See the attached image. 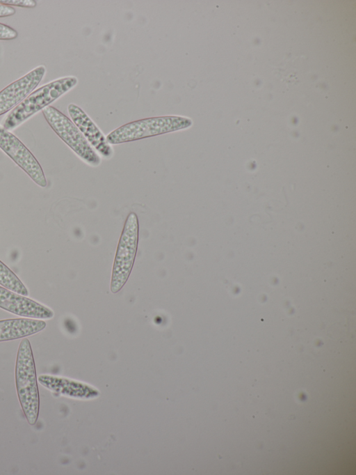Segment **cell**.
Masks as SVG:
<instances>
[{"label":"cell","mask_w":356,"mask_h":475,"mask_svg":"<svg viewBox=\"0 0 356 475\" xmlns=\"http://www.w3.org/2000/svg\"><path fill=\"white\" fill-rule=\"evenodd\" d=\"M46 68L38 65L0 91V116L12 111L39 85L46 74Z\"/></svg>","instance_id":"52a82bcc"},{"label":"cell","mask_w":356,"mask_h":475,"mask_svg":"<svg viewBox=\"0 0 356 475\" xmlns=\"http://www.w3.org/2000/svg\"><path fill=\"white\" fill-rule=\"evenodd\" d=\"M0 149L40 187L47 185L44 173L35 156L10 131L0 125Z\"/></svg>","instance_id":"8992f818"},{"label":"cell","mask_w":356,"mask_h":475,"mask_svg":"<svg viewBox=\"0 0 356 475\" xmlns=\"http://www.w3.org/2000/svg\"><path fill=\"white\" fill-rule=\"evenodd\" d=\"M46 322L43 320L29 318L0 320V342L26 338L43 330Z\"/></svg>","instance_id":"30bf717a"},{"label":"cell","mask_w":356,"mask_h":475,"mask_svg":"<svg viewBox=\"0 0 356 475\" xmlns=\"http://www.w3.org/2000/svg\"><path fill=\"white\" fill-rule=\"evenodd\" d=\"M0 3L8 6L21 8H34L37 5L34 0H0Z\"/></svg>","instance_id":"7c38bea8"},{"label":"cell","mask_w":356,"mask_h":475,"mask_svg":"<svg viewBox=\"0 0 356 475\" xmlns=\"http://www.w3.org/2000/svg\"><path fill=\"white\" fill-rule=\"evenodd\" d=\"M15 384L24 416L29 423L33 426L38 418L40 397L33 354L26 338L20 341L17 350Z\"/></svg>","instance_id":"6da1fadb"},{"label":"cell","mask_w":356,"mask_h":475,"mask_svg":"<svg viewBox=\"0 0 356 475\" xmlns=\"http://www.w3.org/2000/svg\"><path fill=\"white\" fill-rule=\"evenodd\" d=\"M18 36L17 31L12 27L0 23V40H10Z\"/></svg>","instance_id":"4fadbf2b"},{"label":"cell","mask_w":356,"mask_h":475,"mask_svg":"<svg viewBox=\"0 0 356 475\" xmlns=\"http://www.w3.org/2000/svg\"><path fill=\"white\" fill-rule=\"evenodd\" d=\"M67 112L72 121L78 127L86 139L100 157L106 159H111L114 155V150L108 142L106 137L79 106L70 104Z\"/></svg>","instance_id":"ba28073f"},{"label":"cell","mask_w":356,"mask_h":475,"mask_svg":"<svg viewBox=\"0 0 356 475\" xmlns=\"http://www.w3.org/2000/svg\"><path fill=\"white\" fill-rule=\"evenodd\" d=\"M16 13L13 7L0 3V17L12 16Z\"/></svg>","instance_id":"5bb4252c"},{"label":"cell","mask_w":356,"mask_h":475,"mask_svg":"<svg viewBox=\"0 0 356 475\" xmlns=\"http://www.w3.org/2000/svg\"><path fill=\"white\" fill-rule=\"evenodd\" d=\"M78 84L74 76L56 79L33 91L5 118L2 127L12 131L40 110L50 106Z\"/></svg>","instance_id":"7a4b0ae2"},{"label":"cell","mask_w":356,"mask_h":475,"mask_svg":"<svg viewBox=\"0 0 356 475\" xmlns=\"http://www.w3.org/2000/svg\"><path fill=\"white\" fill-rule=\"evenodd\" d=\"M0 285L24 296L29 295V290L22 281L1 260H0Z\"/></svg>","instance_id":"8fae6325"},{"label":"cell","mask_w":356,"mask_h":475,"mask_svg":"<svg viewBox=\"0 0 356 475\" xmlns=\"http://www.w3.org/2000/svg\"><path fill=\"white\" fill-rule=\"evenodd\" d=\"M42 112L51 129L80 159L90 166L100 165L101 157L70 118L52 106L44 108Z\"/></svg>","instance_id":"277c9868"},{"label":"cell","mask_w":356,"mask_h":475,"mask_svg":"<svg viewBox=\"0 0 356 475\" xmlns=\"http://www.w3.org/2000/svg\"><path fill=\"white\" fill-rule=\"evenodd\" d=\"M138 220L134 212L127 217L113 263L111 290L116 293L125 283L135 260L138 241Z\"/></svg>","instance_id":"5b68a950"},{"label":"cell","mask_w":356,"mask_h":475,"mask_svg":"<svg viewBox=\"0 0 356 475\" xmlns=\"http://www.w3.org/2000/svg\"><path fill=\"white\" fill-rule=\"evenodd\" d=\"M0 308L22 317L48 320L54 317L53 311L26 296L0 286Z\"/></svg>","instance_id":"9c48e42d"},{"label":"cell","mask_w":356,"mask_h":475,"mask_svg":"<svg viewBox=\"0 0 356 475\" xmlns=\"http://www.w3.org/2000/svg\"><path fill=\"white\" fill-rule=\"evenodd\" d=\"M193 125L191 118L182 116H163L146 118L124 124L106 136L111 145L119 144L188 129Z\"/></svg>","instance_id":"3957f363"}]
</instances>
